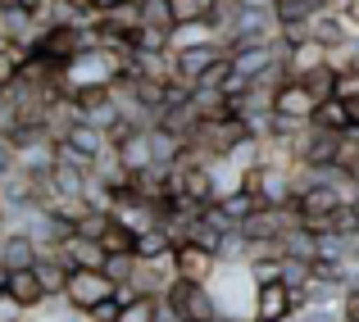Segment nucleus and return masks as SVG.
<instances>
[{
  "label": "nucleus",
  "mask_w": 359,
  "mask_h": 322,
  "mask_svg": "<svg viewBox=\"0 0 359 322\" xmlns=\"http://www.w3.org/2000/svg\"><path fill=\"white\" fill-rule=\"evenodd\" d=\"M114 281L105 277V268H73L69 272V286H64V304L78 309V314H91L100 309L105 300H114Z\"/></svg>",
  "instance_id": "f257e3e1"
},
{
  "label": "nucleus",
  "mask_w": 359,
  "mask_h": 322,
  "mask_svg": "<svg viewBox=\"0 0 359 322\" xmlns=\"http://www.w3.org/2000/svg\"><path fill=\"white\" fill-rule=\"evenodd\" d=\"M228 59V46H191V50H173V78L182 82V87H201L205 78H210L219 64Z\"/></svg>",
  "instance_id": "f03ea898"
},
{
  "label": "nucleus",
  "mask_w": 359,
  "mask_h": 322,
  "mask_svg": "<svg viewBox=\"0 0 359 322\" xmlns=\"http://www.w3.org/2000/svg\"><path fill=\"white\" fill-rule=\"evenodd\" d=\"M164 300H168V304H173L187 322H219V318H223L214 290H210V286H196V281H173Z\"/></svg>",
  "instance_id": "7ed1b4c3"
},
{
  "label": "nucleus",
  "mask_w": 359,
  "mask_h": 322,
  "mask_svg": "<svg viewBox=\"0 0 359 322\" xmlns=\"http://www.w3.org/2000/svg\"><path fill=\"white\" fill-rule=\"evenodd\" d=\"M341 132H327V127H309L305 136L296 141V159L300 168H337L341 159Z\"/></svg>",
  "instance_id": "20e7f679"
},
{
  "label": "nucleus",
  "mask_w": 359,
  "mask_h": 322,
  "mask_svg": "<svg viewBox=\"0 0 359 322\" xmlns=\"http://www.w3.org/2000/svg\"><path fill=\"white\" fill-rule=\"evenodd\" d=\"M273 113L287 122H296V127H309V122L318 118V96L305 87V82H282L278 87V100H273Z\"/></svg>",
  "instance_id": "39448f33"
},
{
  "label": "nucleus",
  "mask_w": 359,
  "mask_h": 322,
  "mask_svg": "<svg viewBox=\"0 0 359 322\" xmlns=\"http://www.w3.org/2000/svg\"><path fill=\"white\" fill-rule=\"evenodd\" d=\"M219 254L214 250H201V245H177L173 250V272H177V281H196V286H210L214 277H219Z\"/></svg>",
  "instance_id": "423d86ee"
},
{
  "label": "nucleus",
  "mask_w": 359,
  "mask_h": 322,
  "mask_svg": "<svg viewBox=\"0 0 359 322\" xmlns=\"http://www.w3.org/2000/svg\"><path fill=\"white\" fill-rule=\"evenodd\" d=\"M287 78L291 82H305L309 73L318 69H332V50H327L323 41H314V36H305V41H287Z\"/></svg>",
  "instance_id": "0eeeda50"
},
{
  "label": "nucleus",
  "mask_w": 359,
  "mask_h": 322,
  "mask_svg": "<svg viewBox=\"0 0 359 322\" xmlns=\"http://www.w3.org/2000/svg\"><path fill=\"white\" fill-rule=\"evenodd\" d=\"M36 259H41V245L27 232H18V227H5V236H0V268L23 272V268H36Z\"/></svg>",
  "instance_id": "6e6552de"
},
{
  "label": "nucleus",
  "mask_w": 359,
  "mask_h": 322,
  "mask_svg": "<svg viewBox=\"0 0 359 322\" xmlns=\"http://www.w3.org/2000/svg\"><path fill=\"white\" fill-rule=\"evenodd\" d=\"M5 295L18 304V314H32V309L50 304V295H46V286H41V277H36V268L9 272V290H5Z\"/></svg>",
  "instance_id": "1a4fd4ad"
},
{
  "label": "nucleus",
  "mask_w": 359,
  "mask_h": 322,
  "mask_svg": "<svg viewBox=\"0 0 359 322\" xmlns=\"http://www.w3.org/2000/svg\"><path fill=\"white\" fill-rule=\"evenodd\" d=\"M118 150V159H123V168H128L132 177L137 173H150V168H159V159H155V141H150V132H137V136H128Z\"/></svg>",
  "instance_id": "9d476101"
},
{
  "label": "nucleus",
  "mask_w": 359,
  "mask_h": 322,
  "mask_svg": "<svg viewBox=\"0 0 359 322\" xmlns=\"http://www.w3.org/2000/svg\"><path fill=\"white\" fill-rule=\"evenodd\" d=\"M55 254H60L69 268H105V259H109L105 245H100V241H87V236H69V241H64Z\"/></svg>",
  "instance_id": "9b49d317"
},
{
  "label": "nucleus",
  "mask_w": 359,
  "mask_h": 322,
  "mask_svg": "<svg viewBox=\"0 0 359 322\" xmlns=\"http://www.w3.org/2000/svg\"><path fill=\"white\" fill-rule=\"evenodd\" d=\"M69 263L60 259V254H41V259H36V277H41V286H46V295L50 300H60L64 295V286H69Z\"/></svg>",
  "instance_id": "f8f14e48"
},
{
  "label": "nucleus",
  "mask_w": 359,
  "mask_h": 322,
  "mask_svg": "<svg viewBox=\"0 0 359 322\" xmlns=\"http://www.w3.org/2000/svg\"><path fill=\"white\" fill-rule=\"evenodd\" d=\"M314 127H327V132H341V136H355L351 105H346V100H323V105H318V118H314Z\"/></svg>",
  "instance_id": "ddd939ff"
},
{
  "label": "nucleus",
  "mask_w": 359,
  "mask_h": 322,
  "mask_svg": "<svg viewBox=\"0 0 359 322\" xmlns=\"http://www.w3.org/2000/svg\"><path fill=\"white\" fill-rule=\"evenodd\" d=\"M168 5H173V23L187 27V23H214L219 0H168Z\"/></svg>",
  "instance_id": "4468645a"
},
{
  "label": "nucleus",
  "mask_w": 359,
  "mask_h": 322,
  "mask_svg": "<svg viewBox=\"0 0 359 322\" xmlns=\"http://www.w3.org/2000/svg\"><path fill=\"white\" fill-rule=\"evenodd\" d=\"M137 18H141V27H155V32H173V5L168 0H141L137 5Z\"/></svg>",
  "instance_id": "2eb2a0df"
},
{
  "label": "nucleus",
  "mask_w": 359,
  "mask_h": 322,
  "mask_svg": "<svg viewBox=\"0 0 359 322\" xmlns=\"http://www.w3.org/2000/svg\"><path fill=\"white\" fill-rule=\"evenodd\" d=\"M105 277L114 281V286H132V277H137V254H109Z\"/></svg>",
  "instance_id": "dca6fc26"
},
{
  "label": "nucleus",
  "mask_w": 359,
  "mask_h": 322,
  "mask_svg": "<svg viewBox=\"0 0 359 322\" xmlns=\"http://www.w3.org/2000/svg\"><path fill=\"white\" fill-rule=\"evenodd\" d=\"M159 318V300L155 295H137L132 304H123L118 322H155Z\"/></svg>",
  "instance_id": "f3484780"
},
{
  "label": "nucleus",
  "mask_w": 359,
  "mask_h": 322,
  "mask_svg": "<svg viewBox=\"0 0 359 322\" xmlns=\"http://www.w3.org/2000/svg\"><path fill=\"white\" fill-rule=\"evenodd\" d=\"M18 50H0V91H9L18 82Z\"/></svg>",
  "instance_id": "a211bd4d"
},
{
  "label": "nucleus",
  "mask_w": 359,
  "mask_h": 322,
  "mask_svg": "<svg viewBox=\"0 0 359 322\" xmlns=\"http://www.w3.org/2000/svg\"><path fill=\"white\" fill-rule=\"evenodd\" d=\"M118 314H123L118 300H105L100 309H91V314H87V322H118Z\"/></svg>",
  "instance_id": "6ab92c4d"
},
{
  "label": "nucleus",
  "mask_w": 359,
  "mask_h": 322,
  "mask_svg": "<svg viewBox=\"0 0 359 322\" xmlns=\"http://www.w3.org/2000/svg\"><path fill=\"white\" fill-rule=\"evenodd\" d=\"M155 322H187V318L177 314V309L168 304V300H159V318H155Z\"/></svg>",
  "instance_id": "aec40b11"
},
{
  "label": "nucleus",
  "mask_w": 359,
  "mask_h": 322,
  "mask_svg": "<svg viewBox=\"0 0 359 322\" xmlns=\"http://www.w3.org/2000/svg\"><path fill=\"white\" fill-rule=\"evenodd\" d=\"M237 5H241V9H273L278 0H237Z\"/></svg>",
  "instance_id": "412c9836"
},
{
  "label": "nucleus",
  "mask_w": 359,
  "mask_h": 322,
  "mask_svg": "<svg viewBox=\"0 0 359 322\" xmlns=\"http://www.w3.org/2000/svg\"><path fill=\"white\" fill-rule=\"evenodd\" d=\"M9 290V268H0V295Z\"/></svg>",
  "instance_id": "4be33fe9"
},
{
  "label": "nucleus",
  "mask_w": 359,
  "mask_h": 322,
  "mask_svg": "<svg viewBox=\"0 0 359 322\" xmlns=\"http://www.w3.org/2000/svg\"><path fill=\"white\" fill-rule=\"evenodd\" d=\"M0 105H5V91H0Z\"/></svg>",
  "instance_id": "5701e85b"
},
{
  "label": "nucleus",
  "mask_w": 359,
  "mask_h": 322,
  "mask_svg": "<svg viewBox=\"0 0 359 322\" xmlns=\"http://www.w3.org/2000/svg\"><path fill=\"white\" fill-rule=\"evenodd\" d=\"M9 322H23V318H9Z\"/></svg>",
  "instance_id": "b1692460"
},
{
  "label": "nucleus",
  "mask_w": 359,
  "mask_h": 322,
  "mask_svg": "<svg viewBox=\"0 0 359 322\" xmlns=\"http://www.w3.org/2000/svg\"><path fill=\"white\" fill-rule=\"evenodd\" d=\"M355 286H359V277H355Z\"/></svg>",
  "instance_id": "393cba45"
},
{
  "label": "nucleus",
  "mask_w": 359,
  "mask_h": 322,
  "mask_svg": "<svg viewBox=\"0 0 359 322\" xmlns=\"http://www.w3.org/2000/svg\"><path fill=\"white\" fill-rule=\"evenodd\" d=\"M250 322H259V318H250Z\"/></svg>",
  "instance_id": "a878e982"
}]
</instances>
